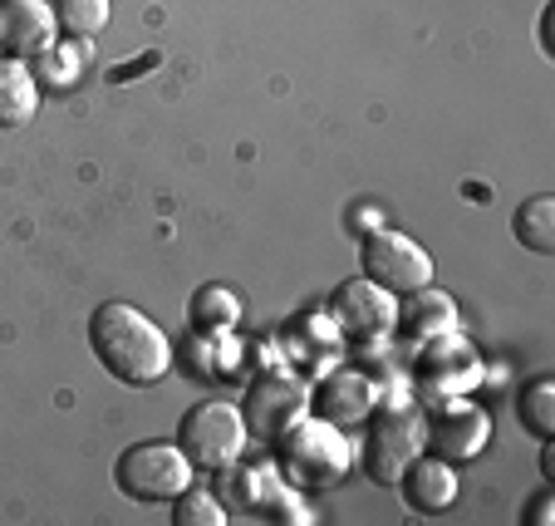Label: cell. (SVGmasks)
Returning <instances> with one entry per match:
<instances>
[{
  "label": "cell",
  "mask_w": 555,
  "mask_h": 526,
  "mask_svg": "<svg viewBox=\"0 0 555 526\" xmlns=\"http://www.w3.org/2000/svg\"><path fill=\"white\" fill-rule=\"evenodd\" d=\"M89 349L94 359L128 389H153L172 369L178 349H172L168 330L157 325L147 310L128 306V300H104L89 316Z\"/></svg>",
  "instance_id": "obj_1"
},
{
  "label": "cell",
  "mask_w": 555,
  "mask_h": 526,
  "mask_svg": "<svg viewBox=\"0 0 555 526\" xmlns=\"http://www.w3.org/2000/svg\"><path fill=\"white\" fill-rule=\"evenodd\" d=\"M275 473L295 487V492H330L354 473V442L345 428L314 419H295L285 433H275Z\"/></svg>",
  "instance_id": "obj_2"
},
{
  "label": "cell",
  "mask_w": 555,
  "mask_h": 526,
  "mask_svg": "<svg viewBox=\"0 0 555 526\" xmlns=\"http://www.w3.org/2000/svg\"><path fill=\"white\" fill-rule=\"evenodd\" d=\"M487 380V364L477 355L472 339H462L457 330L448 335H433L413 349V364H409V389L418 394L428 409L438 403H452V399H472V394L482 389Z\"/></svg>",
  "instance_id": "obj_3"
},
{
  "label": "cell",
  "mask_w": 555,
  "mask_h": 526,
  "mask_svg": "<svg viewBox=\"0 0 555 526\" xmlns=\"http://www.w3.org/2000/svg\"><path fill=\"white\" fill-rule=\"evenodd\" d=\"M428 448L423 438V413L413 403H378L364 419V442H359V467L374 487H399V473Z\"/></svg>",
  "instance_id": "obj_4"
},
{
  "label": "cell",
  "mask_w": 555,
  "mask_h": 526,
  "mask_svg": "<svg viewBox=\"0 0 555 526\" xmlns=\"http://www.w3.org/2000/svg\"><path fill=\"white\" fill-rule=\"evenodd\" d=\"M246 442V419H242V403L231 399H197L178 423V448L192 458L197 473H227L231 463H242Z\"/></svg>",
  "instance_id": "obj_5"
},
{
  "label": "cell",
  "mask_w": 555,
  "mask_h": 526,
  "mask_svg": "<svg viewBox=\"0 0 555 526\" xmlns=\"http://www.w3.org/2000/svg\"><path fill=\"white\" fill-rule=\"evenodd\" d=\"M192 483H197L192 458L182 453L178 442H163V438L128 442L114 463V487L128 497V502H147V506L172 502V497Z\"/></svg>",
  "instance_id": "obj_6"
},
{
  "label": "cell",
  "mask_w": 555,
  "mask_h": 526,
  "mask_svg": "<svg viewBox=\"0 0 555 526\" xmlns=\"http://www.w3.org/2000/svg\"><path fill=\"white\" fill-rule=\"evenodd\" d=\"M359 271L369 275L374 285H384V291L393 295H409L418 291V285H428L433 275V256L423 252L413 236L393 232V227H374V232H364V242H359Z\"/></svg>",
  "instance_id": "obj_7"
},
{
  "label": "cell",
  "mask_w": 555,
  "mask_h": 526,
  "mask_svg": "<svg viewBox=\"0 0 555 526\" xmlns=\"http://www.w3.org/2000/svg\"><path fill=\"white\" fill-rule=\"evenodd\" d=\"M221 477V502L236 506V512H256V516H271V522H291V526H310L314 512L300 502L291 483H285L275 467H242L231 463Z\"/></svg>",
  "instance_id": "obj_8"
},
{
  "label": "cell",
  "mask_w": 555,
  "mask_h": 526,
  "mask_svg": "<svg viewBox=\"0 0 555 526\" xmlns=\"http://www.w3.org/2000/svg\"><path fill=\"white\" fill-rule=\"evenodd\" d=\"M310 413V384L300 374H285V369H271L261 380L246 384V399H242V419L251 438L271 442L275 433H285L295 419Z\"/></svg>",
  "instance_id": "obj_9"
},
{
  "label": "cell",
  "mask_w": 555,
  "mask_h": 526,
  "mask_svg": "<svg viewBox=\"0 0 555 526\" xmlns=\"http://www.w3.org/2000/svg\"><path fill=\"white\" fill-rule=\"evenodd\" d=\"M330 316L345 330V339H393V325H399V295L374 285L369 275H354L345 281L335 295H330Z\"/></svg>",
  "instance_id": "obj_10"
},
{
  "label": "cell",
  "mask_w": 555,
  "mask_h": 526,
  "mask_svg": "<svg viewBox=\"0 0 555 526\" xmlns=\"http://www.w3.org/2000/svg\"><path fill=\"white\" fill-rule=\"evenodd\" d=\"M423 438H428V453L448 458V463H472L492 442V419H487L482 403L452 399L433 409V419L423 423Z\"/></svg>",
  "instance_id": "obj_11"
},
{
  "label": "cell",
  "mask_w": 555,
  "mask_h": 526,
  "mask_svg": "<svg viewBox=\"0 0 555 526\" xmlns=\"http://www.w3.org/2000/svg\"><path fill=\"white\" fill-rule=\"evenodd\" d=\"M374 409L378 384L359 364H335L330 374H320V384H310V413L335 423V428H359Z\"/></svg>",
  "instance_id": "obj_12"
},
{
  "label": "cell",
  "mask_w": 555,
  "mask_h": 526,
  "mask_svg": "<svg viewBox=\"0 0 555 526\" xmlns=\"http://www.w3.org/2000/svg\"><path fill=\"white\" fill-rule=\"evenodd\" d=\"M54 35H60V21H54L50 0H5L0 5V54H15V60H44L54 50Z\"/></svg>",
  "instance_id": "obj_13"
},
{
  "label": "cell",
  "mask_w": 555,
  "mask_h": 526,
  "mask_svg": "<svg viewBox=\"0 0 555 526\" xmlns=\"http://www.w3.org/2000/svg\"><path fill=\"white\" fill-rule=\"evenodd\" d=\"M393 492L403 497L409 512L442 516L452 502H457V463H448V458H438V453L423 448V453L399 473V487H393Z\"/></svg>",
  "instance_id": "obj_14"
},
{
  "label": "cell",
  "mask_w": 555,
  "mask_h": 526,
  "mask_svg": "<svg viewBox=\"0 0 555 526\" xmlns=\"http://www.w3.org/2000/svg\"><path fill=\"white\" fill-rule=\"evenodd\" d=\"M448 330H457V300L448 291H438L428 281L418 291L399 295V325H393V335H403L409 345H423V339L448 335Z\"/></svg>",
  "instance_id": "obj_15"
},
{
  "label": "cell",
  "mask_w": 555,
  "mask_h": 526,
  "mask_svg": "<svg viewBox=\"0 0 555 526\" xmlns=\"http://www.w3.org/2000/svg\"><path fill=\"white\" fill-rule=\"evenodd\" d=\"M40 108V74L15 54H0V128H25Z\"/></svg>",
  "instance_id": "obj_16"
},
{
  "label": "cell",
  "mask_w": 555,
  "mask_h": 526,
  "mask_svg": "<svg viewBox=\"0 0 555 526\" xmlns=\"http://www.w3.org/2000/svg\"><path fill=\"white\" fill-rule=\"evenodd\" d=\"M188 320L197 335H231V330L242 325V295L231 291V285H197L188 300Z\"/></svg>",
  "instance_id": "obj_17"
},
{
  "label": "cell",
  "mask_w": 555,
  "mask_h": 526,
  "mask_svg": "<svg viewBox=\"0 0 555 526\" xmlns=\"http://www.w3.org/2000/svg\"><path fill=\"white\" fill-rule=\"evenodd\" d=\"M512 236L535 256H555V197L535 192L512 211Z\"/></svg>",
  "instance_id": "obj_18"
},
{
  "label": "cell",
  "mask_w": 555,
  "mask_h": 526,
  "mask_svg": "<svg viewBox=\"0 0 555 526\" xmlns=\"http://www.w3.org/2000/svg\"><path fill=\"white\" fill-rule=\"evenodd\" d=\"M285 339H291V349L300 359L310 355H339V345H345V330L335 325V316L330 310H300V316L291 320V330H285Z\"/></svg>",
  "instance_id": "obj_19"
},
{
  "label": "cell",
  "mask_w": 555,
  "mask_h": 526,
  "mask_svg": "<svg viewBox=\"0 0 555 526\" xmlns=\"http://www.w3.org/2000/svg\"><path fill=\"white\" fill-rule=\"evenodd\" d=\"M516 423L535 442L555 438V380L551 374H535L531 384H521V394H516Z\"/></svg>",
  "instance_id": "obj_20"
},
{
  "label": "cell",
  "mask_w": 555,
  "mask_h": 526,
  "mask_svg": "<svg viewBox=\"0 0 555 526\" xmlns=\"http://www.w3.org/2000/svg\"><path fill=\"white\" fill-rule=\"evenodd\" d=\"M168 506H172V526H227L231 522L227 502H221L217 492H202L197 483L182 487Z\"/></svg>",
  "instance_id": "obj_21"
},
{
  "label": "cell",
  "mask_w": 555,
  "mask_h": 526,
  "mask_svg": "<svg viewBox=\"0 0 555 526\" xmlns=\"http://www.w3.org/2000/svg\"><path fill=\"white\" fill-rule=\"evenodd\" d=\"M114 15V0H54V21L74 40H94Z\"/></svg>",
  "instance_id": "obj_22"
},
{
  "label": "cell",
  "mask_w": 555,
  "mask_h": 526,
  "mask_svg": "<svg viewBox=\"0 0 555 526\" xmlns=\"http://www.w3.org/2000/svg\"><path fill=\"white\" fill-rule=\"evenodd\" d=\"M551 516H555V492H551V487H541V492L526 502V516H521V522H526V526H551Z\"/></svg>",
  "instance_id": "obj_23"
},
{
  "label": "cell",
  "mask_w": 555,
  "mask_h": 526,
  "mask_svg": "<svg viewBox=\"0 0 555 526\" xmlns=\"http://www.w3.org/2000/svg\"><path fill=\"white\" fill-rule=\"evenodd\" d=\"M541 477H545V483H555V448H551V438H541Z\"/></svg>",
  "instance_id": "obj_24"
}]
</instances>
